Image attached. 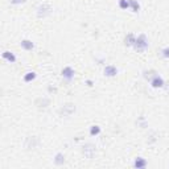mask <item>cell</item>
Listing matches in <instances>:
<instances>
[{
    "label": "cell",
    "instance_id": "obj_12",
    "mask_svg": "<svg viewBox=\"0 0 169 169\" xmlns=\"http://www.w3.org/2000/svg\"><path fill=\"white\" fill-rule=\"evenodd\" d=\"M53 161H54V164L58 165V167H60V165H64V162H65V155L61 153V152H58V153L54 156Z\"/></svg>",
    "mask_w": 169,
    "mask_h": 169
},
{
    "label": "cell",
    "instance_id": "obj_15",
    "mask_svg": "<svg viewBox=\"0 0 169 169\" xmlns=\"http://www.w3.org/2000/svg\"><path fill=\"white\" fill-rule=\"evenodd\" d=\"M129 7L132 8L133 12H139V9H140V5L136 0H129Z\"/></svg>",
    "mask_w": 169,
    "mask_h": 169
},
{
    "label": "cell",
    "instance_id": "obj_22",
    "mask_svg": "<svg viewBox=\"0 0 169 169\" xmlns=\"http://www.w3.org/2000/svg\"><path fill=\"white\" fill-rule=\"evenodd\" d=\"M167 90H168V93H169V86H168V89H167Z\"/></svg>",
    "mask_w": 169,
    "mask_h": 169
},
{
    "label": "cell",
    "instance_id": "obj_14",
    "mask_svg": "<svg viewBox=\"0 0 169 169\" xmlns=\"http://www.w3.org/2000/svg\"><path fill=\"white\" fill-rule=\"evenodd\" d=\"M49 104H50V100L46 98H40L36 100V106H38V107H48Z\"/></svg>",
    "mask_w": 169,
    "mask_h": 169
},
{
    "label": "cell",
    "instance_id": "obj_20",
    "mask_svg": "<svg viewBox=\"0 0 169 169\" xmlns=\"http://www.w3.org/2000/svg\"><path fill=\"white\" fill-rule=\"evenodd\" d=\"M11 4H22L25 3V0H9Z\"/></svg>",
    "mask_w": 169,
    "mask_h": 169
},
{
    "label": "cell",
    "instance_id": "obj_11",
    "mask_svg": "<svg viewBox=\"0 0 169 169\" xmlns=\"http://www.w3.org/2000/svg\"><path fill=\"white\" fill-rule=\"evenodd\" d=\"M20 46L24 49V50H33V48H35V44H33L31 40H22L21 42H20Z\"/></svg>",
    "mask_w": 169,
    "mask_h": 169
},
{
    "label": "cell",
    "instance_id": "obj_10",
    "mask_svg": "<svg viewBox=\"0 0 169 169\" xmlns=\"http://www.w3.org/2000/svg\"><path fill=\"white\" fill-rule=\"evenodd\" d=\"M147 167V161L143 157H138V159H135L133 161V168H138V169H143Z\"/></svg>",
    "mask_w": 169,
    "mask_h": 169
},
{
    "label": "cell",
    "instance_id": "obj_18",
    "mask_svg": "<svg viewBox=\"0 0 169 169\" xmlns=\"http://www.w3.org/2000/svg\"><path fill=\"white\" fill-rule=\"evenodd\" d=\"M119 7H120L122 9L129 8V0H119Z\"/></svg>",
    "mask_w": 169,
    "mask_h": 169
},
{
    "label": "cell",
    "instance_id": "obj_1",
    "mask_svg": "<svg viewBox=\"0 0 169 169\" xmlns=\"http://www.w3.org/2000/svg\"><path fill=\"white\" fill-rule=\"evenodd\" d=\"M133 48L138 50V52H144L145 49L148 48V38L147 36L142 33V35H139L136 37V40H135V44H133Z\"/></svg>",
    "mask_w": 169,
    "mask_h": 169
},
{
    "label": "cell",
    "instance_id": "obj_3",
    "mask_svg": "<svg viewBox=\"0 0 169 169\" xmlns=\"http://www.w3.org/2000/svg\"><path fill=\"white\" fill-rule=\"evenodd\" d=\"M82 152H83V155L86 156L87 159H93L94 155H95V152H97V148H95V145H93V144H84Z\"/></svg>",
    "mask_w": 169,
    "mask_h": 169
},
{
    "label": "cell",
    "instance_id": "obj_19",
    "mask_svg": "<svg viewBox=\"0 0 169 169\" xmlns=\"http://www.w3.org/2000/svg\"><path fill=\"white\" fill-rule=\"evenodd\" d=\"M161 54L164 58H169V48H164L161 50Z\"/></svg>",
    "mask_w": 169,
    "mask_h": 169
},
{
    "label": "cell",
    "instance_id": "obj_8",
    "mask_svg": "<svg viewBox=\"0 0 169 169\" xmlns=\"http://www.w3.org/2000/svg\"><path fill=\"white\" fill-rule=\"evenodd\" d=\"M118 74V69H116V66L114 65H107L104 67V75L107 77H115Z\"/></svg>",
    "mask_w": 169,
    "mask_h": 169
},
{
    "label": "cell",
    "instance_id": "obj_7",
    "mask_svg": "<svg viewBox=\"0 0 169 169\" xmlns=\"http://www.w3.org/2000/svg\"><path fill=\"white\" fill-rule=\"evenodd\" d=\"M151 84H152V87H155V89L162 87V86H164V80H162L160 75H155L151 80Z\"/></svg>",
    "mask_w": 169,
    "mask_h": 169
},
{
    "label": "cell",
    "instance_id": "obj_16",
    "mask_svg": "<svg viewBox=\"0 0 169 169\" xmlns=\"http://www.w3.org/2000/svg\"><path fill=\"white\" fill-rule=\"evenodd\" d=\"M100 133V127L99 126H91V128H90V135L91 136H97V135Z\"/></svg>",
    "mask_w": 169,
    "mask_h": 169
},
{
    "label": "cell",
    "instance_id": "obj_4",
    "mask_svg": "<svg viewBox=\"0 0 169 169\" xmlns=\"http://www.w3.org/2000/svg\"><path fill=\"white\" fill-rule=\"evenodd\" d=\"M74 111H75V106L74 104L73 103H66V104H64L62 107H61L60 114L64 115V116H70Z\"/></svg>",
    "mask_w": 169,
    "mask_h": 169
},
{
    "label": "cell",
    "instance_id": "obj_21",
    "mask_svg": "<svg viewBox=\"0 0 169 169\" xmlns=\"http://www.w3.org/2000/svg\"><path fill=\"white\" fill-rule=\"evenodd\" d=\"M87 84H89V86H93V82H91V81H90V80H89V81H87Z\"/></svg>",
    "mask_w": 169,
    "mask_h": 169
},
{
    "label": "cell",
    "instance_id": "obj_13",
    "mask_svg": "<svg viewBox=\"0 0 169 169\" xmlns=\"http://www.w3.org/2000/svg\"><path fill=\"white\" fill-rule=\"evenodd\" d=\"M135 40H136L135 35H132V33H128V35L126 36V38H124V45H126V46H133Z\"/></svg>",
    "mask_w": 169,
    "mask_h": 169
},
{
    "label": "cell",
    "instance_id": "obj_9",
    "mask_svg": "<svg viewBox=\"0 0 169 169\" xmlns=\"http://www.w3.org/2000/svg\"><path fill=\"white\" fill-rule=\"evenodd\" d=\"M2 56H3V58L5 61H8V62H11V64H15L16 62V56L12 52H9V50H5V52H3Z\"/></svg>",
    "mask_w": 169,
    "mask_h": 169
},
{
    "label": "cell",
    "instance_id": "obj_6",
    "mask_svg": "<svg viewBox=\"0 0 169 169\" xmlns=\"http://www.w3.org/2000/svg\"><path fill=\"white\" fill-rule=\"evenodd\" d=\"M38 144H40V140H38V138H36V136H29L25 140V148H28V149L36 148Z\"/></svg>",
    "mask_w": 169,
    "mask_h": 169
},
{
    "label": "cell",
    "instance_id": "obj_5",
    "mask_svg": "<svg viewBox=\"0 0 169 169\" xmlns=\"http://www.w3.org/2000/svg\"><path fill=\"white\" fill-rule=\"evenodd\" d=\"M61 73H62V77L65 78L66 81H71L73 78H74V74H75L74 69H73V67H70V66H65Z\"/></svg>",
    "mask_w": 169,
    "mask_h": 169
},
{
    "label": "cell",
    "instance_id": "obj_2",
    "mask_svg": "<svg viewBox=\"0 0 169 169\" xmlns=\"http://www.w3.org/2000/svg\"><path fill=\"white\" fill-rule=\"evenodd\" d=\"M52 7H50L49 4H41L40 7L37 8V16L40 19H42V17H46V16H49L50 13H52Z\"/></svg>",
    "mask_w": 169,
    "mask_h": 169
},
{
    "label": "cell",
    "instance_id": "obj_17",
    "mask_svg": "<svg viewBox=\"0 0 169 169\" xmlns=\"http://www.w3.org/2000/svg\"><path fill=\"white\" fill-rule=\"evenodd\" d=\"M36 78V73H33V71H29V73H27V74L24 75V81L25 82H31L33 81Z\"/></svg>",
    "mask_w": 169,
    "mask_h": 169
}]
</instances>
